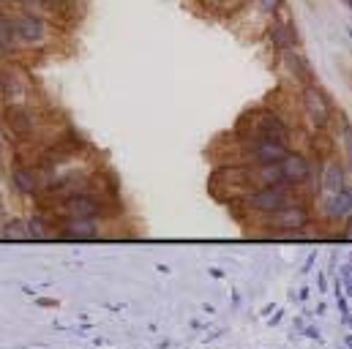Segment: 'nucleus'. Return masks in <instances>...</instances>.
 Segmentation results:
<instances>
[{
  "label": "nucleus",
  "instance_id": "2",
  "mask_svg": "<svg viewBox=\"0 0 352 349\" xmlns=\"http://www.w3.org/2000/svg\"><path fill=\"white\" fill-rule=\"evenodd\" d=\"M22 104H44V90L36 74L22 63V58L0 60V109L22 106Z\"/></svg>",
  "mask_w": 352,
  "mask_h": 349
},
{
  "label": "nucleus",
  "instance_id": "20",
  "mask_svg": "<svg viewBox=\"0 0 352 349\" xmlns=\"http://www.w3.org/2000/svg\"><path fill=\"white\" fill-rule=\"evenodd\" d=\"M342 235H344V240H352V216L342 221Z\"/></svg>",
  "mask_w": 352,
  "mask_h": 349
},
{
  "label": "nucleus",
  "instance_id": "10",
  "mask_svg": "<svg viewBox=\"0 0 352 349\" xmlns=\"http://www.w3.org/2000/svg\"><path fill=\"white\" fill-rule=\"evenodd\" d=\"M8 183H11V188H14L16 196H22V199H36V196L41 194L47 177L41 174V170H38L33 161H28V159H14V161H11V170H8Z\"/></svg>",
  "mask_w": 352,
  "mask_h": 349
},
{
  "label": "nucleus",
  "instance_id": "21",
  "mask_svg": "<svg viewBox=\"0 0 352 349\" xmlns=\"http://www.w3.org/2000/svg\"><path fill=\"white\" fill-rule=\"evenodd\" d=\"M6 221H8V213H6V205H3V196H0V232H3Z\"/></svg>",
  "mask_w": 352,
  "mask_h": 349
},
{
  "label": "nucleus",
  "instance_id": "18",
  "mask_svg": "<svg viewBox=\"0 0 352 349\" xmlns=\"http://www.w3.org/2000/svg\"><path fill=\"white\" fill-rule=\"evenodd\" d=\"M3 240H30V229H28V216H14L6 221L3 232H0Z\"/></svg>",
  "mask_w": 352,
  "mask_h": 349
},
{
  "label": "nucleus",
  "instance_id": "12",
  "mask_svg": "<svg viewBox=\"0 0 352 349\" xmlns=\"http://www.w3.org/2000/svg\"><path fill=\"white\" fill-rule=\"evenodd\" d=\"M265 33H267V41L273 44V49L278 52V58L300 47V36H298L295 19L289 16L287 8H284L281 14H276V16L267 22V30H265Z\"/></svg>",
  "mask_w": 352,
  "mask_h": 349
},
{
  "label": "nucleus",
  "instance_id": "11",
  "mask_svg": "<svg viewBox=\"0 0 352 349\" xmlns=\"http://www.w3.org/2000/svg\"><path fill=\"white\" fill-rule=\"evenodd\" d=\"M314 210L317 218L328 224H342L347 216H352V185L333 194H314Z\"/></svg>",
  "mask_w": 352,
  "mask_h": 349
},
{
  "label": "nucleus",
  "instance_id": "13",
  "mask_svg": "<svg viewBox=\"0 0 352 349\" xmlns=\"http://www.w3.org/2000/svg\"><path fill=\"white\" fill-rule=\"evenodd\" d=\"M350 185V172L342 164V159H328L320 170H317V183H314V194H333ZM311 194V196H314Z\"/></svg>",
  "mask_w": 352,
  "mask_h": 349
},
{
  "label": "nucleus",
  "instance_id": "14",
  "mask_svg": "<svg viewBox=\"0 0 352 349\" xmlns=\"http://www.w3.org/2000/svg\"><path fill=\"white\" fill-rule=\"evenodd\" d=\"M28 229H30V240H58V218L41 207H36L28 216Z\"/></svg>",
  "mask_w": 352,
  "mask_h": 349
},
{
  "label": "nucleus",
  "instance_id": "15",
  "mask_svg": "<svg viewBox=\"0 0 352 349\" xmlns=\"http://www.w3.org/2000/svg\"><path fill=\"white\" fill-rule=\"evenodd\" d=\"M72 3L74 0H14L16 8H30V11H38L44 16H52V19H66L69 11H72Z\"/></svg>",
  "mask_w": 352,
  "mask_h": 349
},
{
  "label": "nucleus",
  "instance_id": "6",
  "mask_svg": "<svg viewBox=\"0 0 352 349\" xmlns=\"http://www.w3.org/2000/svg\"><path fill=\"white\" fill-rule=\"evenodd\" d=\"M317 210H314V202L306 199V202H295L267 218H260L257 224L263 227V232L267 235H303L311 224H317Z\"/></svg>",
  "mask_w": 352,
  "mask_h": 349
},
{
  "label": "nucleus",
  "instance_id": "17",
  "mask_svg": "<svg viewBox=\"0 0 352 349\" xmlns=\"http://www.w3.org/2000/svg\"><path fill=\"white\" fill-rule=\"evenodd\" d=\"M339 159H342V164L347 167V172L352 174V123L350 117H342L339 115Z\"/></svg>",
  "mask_w": 352,
  "mask_h": 349
},
{
  "label": "nucleus",
  "instance_id": "19",
  "mask_svg": "<svg viewBox=\"0 0 352 349\" xmlns=\"http://www.w3.org/2000/svg\"><path fill=\"white\" fill-rule=\"evenodd\" d=\"M254 5H257V11L267 16V19H273L276 14H281L284 8H287V0H254Z\"/></svg>",
  "mask_w": 352,
  "mask_h": 349
},
{
  "label": "nucleus",
  "instance_id": "9",
  "mask_svg": "<svg viewBox=\"0 0 352 349\" xmlns=\"http://www.w3.org/2000/svg\"><path fill=\"white\" fill-rule=\"evenodd\" d=\"M118 218H58V240H104L115 238Z\"/></svg>",
  "mask_w": 352,
  "mask_h": 349
},
{
  "label": "nucleus",
  "instance_id": "1",
  "mask_svg": "<svg viewBox=\"0 0 352 349\" xmlns=\"http://www.w3.org/2000/svg\"><path fill=\"white\" fill-rule=\"evenodd\" d=\"M8 14H11V27H14L19 55H44L60 44L63 27L58 19L30 8H16V5Z\"/></svg>",
  "mask_w": 352,
  "mask_h": 349
},
{
  "label": "nucleus",
  "instance_id": "7",
  "mask_svg": "<svg viewBox=\"0 0 352 349\" xmlns=\"http://www.w3.org/2000/svg\"><path fill=\"white\" fill-rule=\"evenodd\" d=\"M241 134H252V137H267V139H281L292 145V126L287 123V117L278 109H267L260 106L257 112H249L241 120Z\"/></svg>",
  "mask_w": 352,
  "mask_h": 349
},
{
  "label": "nucleus",
  "instance_id": "3",
  "mask_svg": "<svg viewBox=\"0 0 352 349\" xmlns=\"http://www.w3.org/2000/svg\"><path fill=\"white\" fill-rule=\"evenodd\" d=\"M311 199L309 191H300V188H292V185H263V188H252L246 191L241 199H235L238 210L243 213V218H252V221H260L267 218L295 202H306Z\"/></svg>",
  "mask_w": 352,
  "mask_h": 349
},
{
  "label": "nucleus",
  "instance_id": "16",
  "mask_svg": "<svg viewBox=\"0 0 352 349\" xmlns=\"http://www.w3.org/2000/svg\"><path fill=\"white\" fill-rule=\"evenodd\" d=\"M254 0H199V5L205 8V14L216 16V19H235L241 16Z\"/></svg>",
  "mask_w": 352,
  "mask_h": 349
},
{
  "label": "nucleus",
  "instance_id": "8",
  "mask_svg": "<svg viewBox=\"0 0 352 349\" xmlns=\"http://www.w3.org/2000/svg\"><path fill=\"white\" fill-rule=\"evenodd\" d=\"M281 183L284 185H292V188H300V191H309L314 194V183H317V164L311 161L309 153L292 148L281 161Z\"/></svg>",
  "mask_w": 352,
  "mask_h": 349
},
{
  "label": "nucleus",
  "instance_id": "4",
  "mask_svg": "<svg viewBox=\"0 0 352 349\" xmlns=\"http://www.w3.org/2000/svg\"><path fill=\"white\" fill-rule=\"evenodd\" d=\"M292 150L289 142L281 139H267V137H252V134H238L232 150L227 153V164H241V167H260V164H276Z\"/></svg>",
  "mask_w": 352,
  "mask_h": 349
},
{
  "label": "nucleus",
  "instance_id": "5",
  "mask_svg": "<svg viewBox=\"0 0 352 349\" xmlns=\"http://www.w3.org/2000/svg\"><path fill=\"white\" fill-rule=\"evenodd\" d=\"M298 106H300V117L309 123L311 131H331V126L336 123L339 112L336 104L331 98V93L317 82H306L298 87Z\"/></svg>",
  "mask_w": 352,
  "mask_h": 349
}]
</instances>
